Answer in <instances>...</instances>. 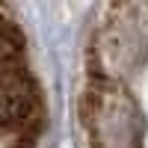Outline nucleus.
Segmentation results:
<instances>
[{
    "label": "nucleus",
    "instance_id": "1",
    "mask_svg": "<svg viewBox=\"0 0 148 148\" xmlns=\"http://www.w3.org/2000/svg\"><path fill=\"white\" fill-rule=\"evenodd\" d=\"M30 116V98L27 86L15 77L0 80V133H6L9 127L21 125Z\"/></svg>",
    "mask_w": 148,
    "mask_h": 148
}]
</instances>
